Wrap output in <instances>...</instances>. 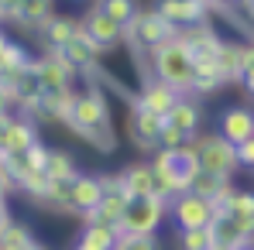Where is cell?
<instances>
[{"label": "cell", "instance_id": "obj_1", "mask_svg": "<svg viewBox=\"0 0 254 250\" xmlns=\"http://www.w3.org/2000/svg\"><path fill=\"white\" fill-rule=\"evenodd\" d=\"M151 69H155L158 79L175 86L182 96H192V55H189V48L182 45L179 35L151 51Z\"/></svg>", "mask_w": 254, "mask_h": 250}, {"label": "cell", "instance_id": "obj_2", "mask_svg": "<svg viewBox=\"0 0 254 250\" xmlns=\"http://www.w3.org/2000/svg\"><path fill=\"white\" fill-rule=\"evenodd\" d=\"M175 35H179V28L172 21H165L158 10H151V7L148 10H137V17L124 28V42L130 45L134 55H151L158 45L172 42Z\"/></svg>", "mask_w": 254, "mask_h": 250}, {"label": "cell", "instance_id": "obj_3", "mask_svg": "<svg viewBox=\"0 0 254 250\" xmlns=\"http://www.w3.org/2000/svg\"><path fill=\"white\" fill-rule=\"evenodd\" d=\"M165 216H169V202H162L158 196H141L127 202V212L117 230L121 237H148V233H158Z\"/></svg>", "mask_w": 254, "mask_h": 250}, {"label": "cell", "instance_id": "obj_4", "mask_svg": "<svg viewBox=\"0 0 254 250\" xmlns=\"http://www.w3.org/2000/svg\"><path fill=\"white\" fill-rule=\"evenodd\" d=\"M107 120H114V117H110V103H107V96H103L100 86L89 83V89L76 93V106H72V117H69L65 127L86 141V134H93L96 127L107 124Z\"/></svg>", "mask_w": 254, "mask_h": 250}, {"label": "cell", "instance_id": "obj_5", "mask_svg": "<svg viewBox=\"0 0 254 250\" xmlns=\"http://www.w3.org/2000/svg\"><path fill=\"white\" fill-rule=\"evenodd\" d=\"M151 165L158 171H165L172 182L179 185V192H189L192 178L203 171L199 168V154H196V144H182V148H158Z\"/></svg>", "mask_w": 254, "mask_h": 250}, {"label": "cell", "instance_id": "obj_6", "mask_svg": "<svg viewBox=\"0 0 254 250\" xmlns=\"http://www.w3.org/2000/svg\"><path fill=\"white\" fill-rule=\"evenodd\" d=\"M192 144H196V154H199V168L203 171L234 175L241 168V161H237V144H230L220 130L216 134H199Z\"/></svg>", "mask_w": 254, "mask_h": 250}, {"label": "cell", "instance_id": "obj_7", "mask_svg": "<svg viewBox=\"0 0 254 250\" xmlns=\"http://www.w3.org/2000/svg\"><path fill=\"white\" fill-rule=\"evenodd\" d=\"M162 127H165V117L144 110L141 103H134L130 96V110H127V137L137 151H158V137H162Z\"/></svg>", "mask_w": 254, "mask_h": 250}, {"label": "cell", "instance_id": "obj_8", "mask_svg": "<svg viewBox=\"0 0 254 250\" xmlns=\"http://www.w3.org/2000/svg\"><path fill=\"white\" fill-rule=\"evenodd\" d=\"M79 28L86 31V38L96 45L100 51H110V48H117V45L124 42V28L100 7V3H93V7H86V14L79 17Z\"/></svg>", "mask_w": 254, "mask_h": 250}, {"label": "cell", "instance_id": "obj_9", "mask_svg": "<svg viewBox=\"0 0 254 250\" xmlns=\"http://www.w3.org/2000/svg\"><path fill=\"white\" fill-rule=\"evenodd\" d=\"M169 216L175 219L179 230H199V226H210L213 223V202L196 196V192H182L175 202L169 206Z\"/></svg>", "mask_w": 254, "mask_h": 250}, {"label": "cell", "instance_id": "obj_10", "mask_svg": "<svg viewBox=\"0 0 254 250\" xmlns=\"http://www.w3.org/2000/svg\"><path fill=\"white\" fill-rule=\"evenodd\" d=\"M35 76H38V83L45 86V93H55V89H69L72 79L79 76V69L72 65V62H65L59 51H45L42 58H35Z\"/></svg>", "mask_w": 254, "mask_h": 250}, {"label": "cell", "instance_id": "obj_11", "mask_svg": "<svg viewBox=\"0 0 254 250\" xmlns=\"http://www.w3.org/2000/svg\"><path fill=\"white\" fill-rule=\"evenodd\" d=\"M100 199H103L100 175H83V171H79V175L69 182V202H65V212H69V216L86 219L93 209L100 206Z\"/></svg>", "mask_w": 254, "mask_h": 250}, {"label": "cell", "instance_id": "obj_12", "mask_svg": "<svg viewBox=\"0 0 254 250\" xmlns=\"http://www.w3.org/2000/svg\"><path fill=\"white\" fill-rule=\"evenodd\" d=\"M151 10H158L175 28H196L210 21V7L203 0H151Z\"/></svg>", "mask_w": 254, "mask_h": 250}, {"label": "cell", "instance_id": "obj_13", "mask_svg": "<svg viewBox=\"0 0 254 250\" xmlns=\"http://www.w3.org/2000/svg\"><path fill=\"white\" fill-rule=\"evenodd\" d=\"M182 100V93L169 86L165 79H158V76H151V79H144L141 89H137V96H134V103H141L144 110H151V113H158V117H169L172 106Z\"/></svg>", "mask_w": 254, "mask_h": 250}, {"label": "cell", "instance_id": "obj_14", "mask_svg": "<svg viewBox=\"0 0 254 250\" xmlns=\"http://www.w3.org/2000/svg\"><path fill=\"white\" fill-rule=\"evenodd\" d=\"M216 62L223 83H241V76L254 65V42H223Z\"/></svg>", "mask_w": 254, "mask_h": 250}, {"label": "cell", "instance_id": "obj_15", "mask_svg": "<svg viewBox=\"0 0 254 250\" xmlns=\"http://www.w3.org/2000/svg\"><path fill=\"white\" fill-rule=\"evenodd\" d=\"M230 144H244L254 137V110L248 106H227L220 113V127H216Z\"/></svg>", "mask_w": 254, "mask_h": 250}, {"label": "cell", "instance_id": "obj_16", "mask_svg": "<svg viewBox=\"0 0 254 250\" xmlns=\"http://www.w3.org/2000/svg\"><path fill=\"white\" fill-rule=\"evenodd\" d=\"M210 240H213L210 250H244V247L254 244L251 233H244V230H241L234 219H227V216H216L210 223Z\"/></svg>", "mask_w": 254, "mask_h": 250}, {"label": "cell", "instance_id": "obj_17", "mask_svg": "<svg viewBox=\"0 0 254 250\" xmlns=\"http://www.w3.org/2000/svg\"><path fill=\"white\" fill-rule=\"evenodd\" d=\"M59 55H62L65 62H72L79 72H89V69H96V62H100V55H103V51L89 42V38H86V31L79 28V31H76L69 42L59 48Z\"/></svg>", "mask_w": 254, "mask_h": 250}, {"label": "cell", "instance_id": "obj_18", "mask_svg": "<svg viewBox=\"0 0 254 250\" xmlns=\"http://www.w3.org/2000/svg\"><path fill=\"white\" fill-rule=\"evenodd\" d=\"M76 31H79V21H76V17H69V14H52L42 28H38V38H42L45 51H59Z\"/></svg>", "mask_w": 254, "mask_h": 250}, {"label": "cell", "instance_id": "obj_19", "mask_svg": "<svg viewBox=\"0 0 254 250\" xmlns=\"http://www.w3.org/2000/svg\"><path fill=\"white\" fill-rule=\"evenodd\" d=\"M28 199L35 202L38 209H48V212H65V202H69V182H59V178H48L38 189L28 192Z\"/></svg>", "mask_w": 254, "mask_h": 250}, {"label": "cell", "instance_id": "obj_20", "mask_svg": "<svg viewBox=\"0 0 254 250\" xmlns=\"http://www.w3.org/2000/svg\"><path fill=\"white\" fill-rule=\"evenodd\" d=\"M127 202H130V196H127L124 189H117V192H103L100 206L93 209L83 223H107V226H121V219H124V212H127Z\"/></svg>", "mask_w": 254, "mask_h": 250}, {"label": "cell", "instance_id": "obj_21", "mask_svg": "<svg viewBox=\"0 0 254 250\" xmlns=\"http://www.w3.org/2000/svg\"><path fill=\"white\" fill-rule=\"evenodd\" d=\"M223 216L234 219L244 233H251V237H254V192H248V189H234L230 199H227Z\"/></svg>", "mask_w": 254, "mask_h": 250}, {"label": "cell", "instance_id": "obj_22", "mask_svg": "<svg viewBox=\"0 0 254 250\" xmlns=\"http://www.w3.org/2000/svg\"><path fill=\"white\" fill-rule=\"evenodd\" d=\"M121 189L130 199L151 196V161H130L121 168Z\"/></svg>", "mask_w": 254, "mask_h": 250}, {"label": "cell", "instance_id": "obj_23", "mask_svg": "<svg viewBox=\"0 0 254 250\" xmlns=\"http://www.w3.org/2000/svg\"><path fill=\"white\" fill-rule=\"evenodd\" d=\"M172 127H179L186 137H199V124H203V113H199V106H196V100L192 96H182L175 106H172V113L165 117Z\"/></svg>", "mask_w": 254, "mask_h": 250}, {"label": "cell", "instance_id": "obj_24", "mask_svg": "<svg viewBox=\"0 0 254 250\" xmlns=\"http://www.w3.org/2000/svg\"><path fill=\"white\" fill-rule=\"evenodd\" d=\"M38 141V127L28 117H14L7 127V137H3V154H17V151H28L31 144Z\"/></svg>", "mask_w": 254, "mask_h": 250}, {"label": "cell", "instance_id": "obj_25", "mask_svg": "<svg viewBox=\"0 0 254 250\" xmlns=\"http://www.w3.org/2000/svg\"><path fill=\"white\" fill-rule=\"evenodd\" d=\"M52 14H55V0H24L21 10H17V17H14V24L24 28V31H31V35H38V28Z\"/></svg>", "mask_w": 254, "mask_h": 250}, {"label": "cell", "instance_id": "obj_26", "mask_svg": "<svg viewBox=\"0 0 254 250\" xmlns=\"http://www.w3.org/2000/svg\"><path fill=\"white\" fill-rule=\"evenodd\" d=\"M76 240L86 244V247H93V250H114L117 240H121V230L107 226V223H83V230H79Z\"/></svg>", "mask_w": 254, "mask_h": 250}, {"label": "cell", "instance_id": "obj_27", "mask_svg": "<svg viewBox=\"0 0 254 250\" xmlns=\"http://www.w3.org/2000/svg\"><path fill=\"white\" fill-rule=\"evenodd\" d=\"M45 175H48V178H59V182H72V178L79 175V165H76V158H72L69 151L52 148L48 165H45Z\"/></svg>", "mask_w": 254, "mask_h": 250}, {"label": "cell", "instance_id": "obj_28", "mask_svg": "<svg viewBox=\"0 0 254 250\" xmlns=\"http://www.w3.org/2000/svg\"><path fill=\"white\" fill-rule=\"evenodd\" d=\"M35 65V55L24 48V45H17V42H10L7 48H3V72L7 76H17V72H28Z\"/></svg>", "mask_w": 254, "mask_h": 250}, {"label": "cell", "instance_id": "obj_29", "mask_svg": "<svg viewBox=\"0 0 254 250\" xmlns=\"http://www.w3.org/2000/svg\"><path fill=\"white\" fill-rule=\"evenodd\" d=\"M96 3H100V7H103V10H107L121 28H127V24L137 17V10H141V3H137V0H96Z\"/></svg>", "mask_w": 254, "mask_h": 250}, {"label": "cell", "instance_id": "obj_30", "mask_svg": "<svg viewBox=\"0 0 254 250\" xmlns=\"http://www.w3.org/2000/svg\"><path fill=\"white\" fill-rule=\"evenodd\" d=\"M210 226H199V230H179V250H210Z\"/></svg>", "mask_w": 254, "mask_h": 250}, {"label": "cell", "instance_id": "obj_31", "mask_svg": "<svg viewBox=\"0 0 254 250\" xmlns=\"http://www.w3.org/2000/svg\"><path fill=\"white\" fill-rule=\"evenodd\" d=\"M223 83L220 72H192V96H213Z\"/></svg>", "mask_w": 254, "mask_h": 250}, {"label": "cell", "instance_id": "obj_32", "mask_svg": "<svg viewBox=\"0 0 254 250\" xmlns=\"http://www.w3.org/2000/svg\"><path fill=\"white\" fill-rule=\"evenodd\" d=\"M114 250H162V244H158L155 233H148V237H121Z\"/></svg>", "mask_w": 254, "mask_h": 250}, {"label": "cell", "instance_id": "obj_33", "mask_svg": "<svg viewBox=\"0 0 254 250\" xmlns=\"http://www.w3.org/2000/svg\"><path fill=\"white\" fill-rule=\"evenodd\" d=\"M48 154H52V148H45L42 141H35V144L24 151V158H28L31 171H42V175H45V165H48Z\"/></svg>", "mask_w": 254, "mask_h": 250}, {"label": "cell", "instance_id": "obj_34", "mask_svg": "<svg viewBox=\"0 0 254 250\" xmlns=\"http://www.w3.org/2000/svg\"><path fill=\"white\" fill-rule=\"evenodd\" d=\"M182 144H192V137H186L179 127H172L169 120H165V127H162V137H158V148H182Z\"/></svg>", "mask_w": 254, "mask_h": 250}, {"label": "cell", "instance_id": "obj_35", "mask_svg": "<svg viewBox=\"0 0 254 250\" xmlns=\"http://www.w3.org/2000/svg\"><path fill=\"white\" fill-rule=\"evenodd\" d=\"M237 161H241V168L254 171V137L244 141V144H237Z\"/></svg>", "mask_w": 254, "mask_h": 250}, {"label": "cell", "instance_id": "obj_36", "mask_svg": "<svg viewBox=\"0 0 254 250\" xmlns=\"http://www.w3.org/2000/svg\"><path fill=\"white\" fill-rule=\"evenodd\" d=\"M24 0H0V21H14Z\"/></svg>", "mask_w": 254, "mask_h": 250}, {"label": "cell", "instance_id": "obj_37", "mask_svg": "<svg viewBox=\"0 0 254 250\" xmlns=\"http://www.w3.org/2000/svg\"><path fill=\"white\" fill-rule=\"evenodd\" d=\"M10 223H14V219H10V209H7V199H0V233H3V230H7Z\"/></svg>", "mask_w": 254, "mask_h": 250}, {"label": "cell", "instance_id": "obj_38", "mask_svg": "<svg viewBox=\"0 0 254 250\" xmlns=\"http://www.w3.org/2000/svg\"><path fill=\"white\" fill-rule=\"evenodd\" d=\"M241 86H244V93H248V96H254V65L241 76Z\"/></svg>", "mask_w": 254, "mask_h": 250}, {"label": "cell", "instance_id": "obj_39", "mask_svg": "<svg viewBox=\"0 0 254 250\" xmlns=\"http://www.w3.org/2000/svg\"><path fill=\"white\" fill-rule=\"evenodd\" d=\"M10 120H14L10 113H3V117H0V151H3V137H7V127H10Z\"/></svg>", "mask_w": 254, "mask_h": 250}, {"label": "cell", "instance_id": "obj_40", "mask_svg": "<svg viewBox=\"0 0 254 250\" xmlns=\"http://www.w3.org/2000/svg\"><path fill=\"white\" fill-rule=\"evenodd\" d=\"M7 45H10V38L0 31V72H3V48H7Z\"/></svg>", "mask_w": 254, "mask_h": 250}, {"label": "cell", "instance_id": "obj_41", "mask_svg": "<svg viewBox=\"0 0 254 250\" xmlns=\"http://www.w3.org/2000/svg\"><path fill=\"white\" fill-rule=\"evenodd\" d=\"M3 113H10V100L0 93V117H3Z\"/></svg>", "mask_w": 254, "mask_h": 250}, {"label": "cell", "instance_id": "obj_42", "mask_svg": "<svg viewBox=\"0 0 254 250\" xmlns=\"http://www.w3.org/2000/svg\"><path fill=\"white\" fill-rule=\"evenodd\" d=\"M24 250H48V247H45L42 240H31V244H28V247H24Z\"/></svg>", "mask_w": 254, "mask_h": 250}, {"label": "cell", "instance_id": "obj_43", "mask_svg": "<svg viewBox=\"0 0 254 250\" xmlns=\"http://www.w3.org/2000/svg\"><path fill=\"white\" fill-rule=\"evenodd\" d=\"M0 250H24V247H17V244H7V240H0Z\"/></svg>", "mask_w": 254, "mask_h": 250}, {"label": "cell", "instance_id": "obj_44", "mask_svg": "<svg viewBox=\"0 0 254 250\" xmlns=\"http://www.w3.org/2000/svg\"><path fill=\"white\" fill-rule=\"evenodd\" d=\"M72 250H93V247H86V244H79V240H76V244H72Z\"/></svg>", "mask_w": 254, "mask_h": 250}, {"label": "cell", "instance_id": "obj_45", "mask_svg": "<svg viewBox=\"0 0 254 250\" xmlns=\"http://www.w3.org/2000/svg\"><path fill=\"white\" fill-rule=\"evenodd\" d=\"M3 196H7V192H3V185H0V199H3Z\"/></svg>", "mask_w": 254, "mask_h": 250}, {"label": "cell", "instance_id": "obj_46", "mask_svg": "<svg viewBox=\"0 0 254 250\" xmlns=\"http://www.w3.org/2000/svg\"><path fill=\"white\" fill-rule=\"evenodd\" d=\"M244 250H254V244H251V247H244Z\"/></svg>", "mask_w": 254, "mask_h": 250}, {"label": "cell", "instance_id": "obj_47", "mask_svg": "<svg viewBox=\"0 0 254 250\" xmlns=\"http://www.w3.org/2000/svg\"><path fill=\"white\" fill-rule=\"evenodd\" d=\"M0 76H3V72H0Z\"/></svg>", "mask_w": 254, "mask_h": 250}]
</instances>
